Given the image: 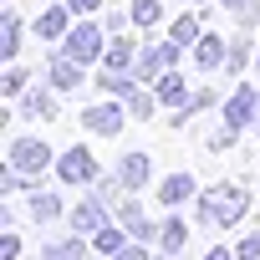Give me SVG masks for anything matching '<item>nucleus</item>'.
Returning <instances> with one entry per match:
<instances>
[{
  "mask_svg": "<svg viewBox=\"0 0 260 260\" xmlns=\"http://www.w3.org/2000/svg\"><path fill=\"white\" fill-rule=\"evenodd\" d=\"M184 240H189V224H184V219H164V224H158V245H164V255H179Z\"/></svg>",
  "mask_w": 260,
  "mask_h": 260,
  "instance_id": "412c9836",
  "label": "nucleus"
},
{
  "mask_svg": "<svg viewBox=\"0 0 260 260\" xmlns=\"http://www.w3.org/2000/svg\"><path fill=\"white\" fill-rule=\"evenodd\" d=\"M174 61H179V41H158V46L138 51V67H133V77H138V82H158V77H164Z\"/></svg>",
  "mask_w": 260,
  "mask_h": 260,
  "instance_id": "423d86ee",
  "label": "nucleus"
},
{
  "mask_svg": "<svg viewBox=\"0 0 260 260\" xmlns=\"http://www.w3.org/2000/svg\"><path fill=\"white\" fill-rule=\"evenodd\" d=\"M56 179H61L67 189H87V184H97V158H92L87 148H67V153L56 158Z\"/></svg>",
  "mask_w": 260,
  "mask_h": 260,
  "instance_id": "20e7f679",
  "label": "nucleus"
},
{
  "mask_svg": "<svg viewBox=\"0 0 260 260\" xmlns=\"http://www.w3.org/2000/svg\"><path fill=\"white\" fill-rule=\"evenodd\" d=\"M255 133H260V117H255Z\"/></svg>",
  "mask_w": 260,
  "mask_h": 260,
  "instance_id": "e433bc0d",
  "label": "nucleus"
},
{
  "mask_svg": "<svg viewBox=\"0 0 260 260\" xmlns=\"http://www.w3.org/2000/svg\"><path fill=\"white\" fill-rule=\"evenodd\" d=\"M204 260H240V255H235V250H209Z\"/></svg>",
  "mask_w": 260,
  "mask_h": 260,
  "instance_id": "72a5a7b5",
  "label": "nucleus"
},
{
  "mask_svg": "<svg viewBox=\"0 0 260 260\" xmlns=\"http://www.w3.org/2000/svg\"><path fill=\"white\" fill-rule=\"evenodd\" d=\"M122 102H127V112H133L138 122H148V117H153V107H164V102H158V92H143V87H133Z\"/></svg>",
  "mask_w": 260,
  "mask_h": 260,
  "instance_id": "5701e85b",
  "label": "nucleus"
},
{
  "mask_svg": "<svg viewBox=\"0 0 260 260\" xmlns=\"http://www.w3.org/2000/svg\"><path fill=\"white\" fill-rule=\"evenodd\" d=\"M102 61H107V72H133V67H138V51H133L127 36H117V41H107Z\"/></svg>",
  "mask_w": 260,
  "mask_h": 260,
  "instance_id": "4468645a",
  "label": "nucleus"
},
{
  "mask_svg": "<svg viewBox=\"0 0 260 260\" xmlns=\"http://www.w3.org/2000/svg\"><path fill=\"white\" fill-rule=\"evenodd\" d=\"M21 112H26V117H56L51 87H26V92H21Z\"/></svg>",
  "mask_w": 260,
  "mask_h": 260,
  "instance_id": "ddd939ff",
  "label": "nucleus"
},
{
  "mask_svg": "<svg viewBox=\"0 0 260 260\" xmlns=\"http://www.w3.org/2000/svg\"><path fill=\"white\" fill-rule=\"evenodd\" d=\"M153 260H174V255H153Z\"/></svg>",
  "mask_w": 260,
  "mask_h": 260,
  "instance_id": "c9c22d12",
  "label": "nucleus"
},
{
  "mask_svg": "<svg viewBox=\"0 0 260 260\" xmlns=\"http://www.w3.org/2000/svg\"><path fill=\"white\" fill-rule=\"evenodd\" d=\"M255 117H260V97H255L250 82H240V87L230 92V102H224V122H230V127H250Z\"/></svg>",
  "mask_w": 260,
  "mask_h": 260,
  "instance_id": "0eeeda50",
  "label": "nucleus"
},
{
  "mask_svg": "<svg viewBox=\"0 0 260 260\" xmlns=\"http://www.w3.org/2000/svg\"><path fill=\"white\" fill-rule=\"evenodd\" d=\"M112 219H117L127 235H133V240H143V245H148V240H158V224H148V214H143L133 199H117V204H112Z\"/></svg>",
  "mask_w": 260,
  "mask_h": 260,
  "instance_id": "6e6552de",
  "label": "nucleus"
},
{
  "mask_svg": "<svg viewBox=\"0 0 260 260\" xmlns=\"http://www.w3.org/2000/svg\"><path fill=\"white\" fill-rule=\"evenodd\" d=\"M158 199H164V204H184V199H194V179H189V174H169L164 189H158Z\"/></svg>",
  "mask_w": 260,
  "mask_h": 260,
  "instance_id": "aec40b11",
  "label": "nucleus"
},
{
  "mask_svg": "<svg viewBox=\"0 0 260 260\" xmlns=\"http://www.w3.org/2000/svg\"><path fill=\"white\" fill-rule=\"evenodd\" d=\"M102 224H112V219H107V199H97V194H87V199H82V204L72 209V230L92 240V235H97Z\"/></svg>",
  "mask_w": 260,
  "mask_h": 260,
  "instance_id": "1a4fd4ad",
  "label": "nucleus"
},
{
  "mask_svg": "<svg viewBox=\"0 0 260 260\" xmlns=\"http://www.w3.org/2000/svg\"><path fill=\"white\" fill-rule=\"evenodd\" d=\"M235 255H240V260H260V230H250V235L235 245Z\"/></svg>",
  "mask_w": 260,
  "mask_h": 260,
  "instance_id": "c85d7f7f",
  "label": "nucleus"
},
{
  "mask_svg": "<svg viewBox=\"0 0 260 260\" xmlns=\"http://www.w3.org/2000/svg\"><path fill=\"white\" fill-rule=\"evenodd\" d=\"M194 214H199L204 230H230L250 214V189L245 184H214L194 199Z\"/></svg>",
  "mask_w": 260,
  "mask_h": 260,
  "instance_id": "f257e3e1",
  "label": "nucleus"
},
{
  "mask_svg": "<svg viewBox=\"0 0 260 260\" xmlns=\"http://www.w3.org/2000/svg\"><path fill=\"white\" fill-rule=\"evenodd\" d=\"M224 56H230V46H224L219 36H199V41H194V61H199V67H209V72L219 67V72H224Z\"/></svg>",
  "mask_w": 260,
  "mask_h": 260,
  "instance_id": "dca6fc26",
  "label": "nucleus"
},
{
  "mask_svg": "<svg viewBox=\"0 0 260 260\" xmlns=\"http://www.w3.org/2000/svg\"><path fill=\"white\" fill-rule=\"evenodd\" d=\"M16 51H21V16H16V11H6V21H0V56L11 61Z\"/></svg>",
  "mask_w": 260,
  "mask_h": 260,
  "instance_id": "4be33fe9",
  "label": "nucleus"
},
{
  "mask_svg": "<svg viewBox=\"0 0 260 260\" xmlns=\"http://www.w3.org/2000/svg\"><path fill=\"white\" fill-rule=\"evenodd\" d=\"M153 92H158V102H164V107H174V112L189 102V87H184V77H179V72H164V77L153 82Z\"/></svg>",
  "mask_w": 260,
  "mask_h": 260,
  "instance_id": "f8f14e48",
  "label": "nucleus"
},
{
  "mask_svg": "<svg viewBox=\"0 0 260 260\" xmlns=\"http://www.w3.org/2000/svg\"><path fill=\"white\" fill-rule=\"evenodd\" d=\"M26 209H31V219H36V224H51V219L61 214V199H56L51 189H41V184H36V194H31V204H26Z\"/></svg>",
  "mask_w": 260,
  "mask_h": 260,
  "instance_id": "6ab92c4d",
  "label": "nucleus"
},
{
  "mask_svg": "<svg viewBox=\"0 0 260 260\" xmlns=\"http://www.w3.org/2000/svg\"><path fill=\"white\" fill-rule=\"evenodd\" d=\"M67 16H72V6H51V11H41V21H36L41 41H61V36H67Z\"/></svg>",
  "mask_w": 260,
  "mask_h": 260,
  "instance_id": "a211bd4d",
  "label": "nucleus"
},
{
  "mask_svg": "<svg viewBox=\"0 0 260 260\" xmlns=\"http://www.w3.org/2000/svg\"><path fill=\"white\" fill-rule=\"evenodd\" d=\"M204 107H214V87H199V92H189V102L174 112V122H189L194 112H204Z\"/></svg>",
  "mask_w": 260,
  "mask_h": 260,
  "instance_id": "b1692460",
  "label": "nucleus"
},
{
  "mask_svg": "<svg viewBox=\"0 0 260 260\" xmlns=\"http://www.w3.org/2000/svg\"><path fill=\"white\" fill-rule=\"evenodd\" d=\"M41 260H87V240L82 235H61L41 245Z\"/></svg>",
  "mask_w": 260,
  "mask_h": 260,
  "instance_id": "9b49d317",
  "label": "nucleus"
},
{
  "mask_svg": "<svg viewBox=\"0 0 260 260\" xmlns=\"http://www.w3.org/2000/svg\"><path fill=\"white\" fill-rule=\"evenodd\" d=\"M133 21L138 26H158L164 21V6H158V0H133Z\"/></svg>",
  "mask_w": 260,
  "mask_h": 260,
  "instance_id": "a878e982",
  "label": "nucleus"
},
{
  "mask_svg": "<svg viewBox=\"0 0 260 260\" xmlns=\"http://www.w3.org/2000/svg\"><path fill=\"white\" fill-rule=\"evenodd\" d=\"M0 260H21V240L16 235H0Z\"/></svg>",
  "mask_w": 260,
  "mask_h": 260,
  "instance_id": "2f4dec72",
  "label": "nucleus"
},
{
  "mask_svg": "<svg viewBox=\"0 0 260 260\" xmlns=\"http://www.w3.org/2000/svg\"><path fill=\"white\" fill-rule=\"evenodd\" d=\"M122 117H133L122 97H107V102H97V107H82V127H87V133H97V138L122 133Z\"/></svg>",
  "mask_w": 260,
  "mask_h": 260,
  "instance_id": "7ed1b4c3",
  "label": "nucleus"
},
{
  "mask_svg": "<svg viewBox=\"0 0 260 260\" xmlns=\"http://www.w3.org/2000/svg\"><path fill=\"white\" fill-rule=\"evenodd\" d=\"M235 133H240V127H230V122H224V127H214V138H209V148H214V153H224V148L235 143Z\"/></svg>",
  "mask_w": 260,
  "mask_h": 260,
  "instance_id": "c756f323",
  "label": "nucleus"
},
{
  "mask_svg": "<svg viewBox=\"0 0 260 260\" xmlns=\"http://www.w3.org/2000/svg\"><path fill=\"white\" fill-rule=\"evenodd\" d=\"M26 82H31V72H26V67H11L0 87H6V97H21V92H26Z\"/></svg>",
  "mask_w": 260,
  "mask_h": 260,
  "instance_id": "cd10ccee",
  "label": "nucleus"
},
{
  "mask_svg": "<svg viewBox=\"0 0 260 260\" xmlns=\"http://www.w3.org/2000/svg\"><path fill=\"white\" fill-rule=\"evenodd\" d=\"M117 179H122L127 189H148V179H153V164H148V153H122V164H117Z\"/></svg>",
  "mask_w": 260,
  "mask_h": 260,
  "instance_id": "9d476101",
  "label": "nucleus"
},
{
  "mask_svg": "<svg viewBox=\"0 0 260 260\" xmlns=\"http://www.w3.org/2000/svg\"><path fill=\"white\" fill-rule=\"evenodd\" d=\"M245 61H250V41L235 36V41H230V56H224V72H245Z\"/></svg>",
  "mask_w": 260,
  "mask_h": 260,
  "instance_id": "bb28decb",
  "label": "nucleus"
},
{
  "mask_svg": "<svg viewBox=\"0 0 260 260\" xmlns=\"http://www.w3.org/2000/svg\"><path fill=\"white\" fill-rule=\"evenodd\" d=\"M224 6H230V11H245V6H250V0H224Z\"/></svg>",
  "mask_w": 260,
  "mask_h": 260,
  "instance_id": "f704fd0d",
  "label": "nucleus"
},
{
  "mask_svg": "<svg viewBox=\"0 0 260 260\" xmlns=\"http://www.w3.org/2000/svg\"><path fill=\"white\" fill-rule=\"evenodd\" d=\"M51 87H56V92H77V87H82V61L56 56V61H51Z\"/></svg>",
  "mask_w": 260,
  "mask_h": 260,
  "instance_id": "f3484780",
  "label": "nucleus"
},
{
  "mask_svg": "<svg viewBox=\"0 0 260 260\" xmlns=\"http://www.w3.org/2000/svg\"><path fill=\"white\" fill-rule=\"evenodd\" d=\"M112 260H153V255L143 250V240H127V245H122V250H117Z\"/></svg>",
  "mask_w": 260,
  "mask_h": 260,
  "instance_id": "7c9ffc66",
  "label": "nucleus"
},
{
  "mask_svg": "<svg viewBox=\"0 0 260 260\" xmlns=\"http://www.w3.org/2000/svg\"><path fill=\"white\" fill-rule=\"evenodd\" d=\"M107 51V41H102V26H77V31H67L61 36V56H72V61H97Z\"/></svg>",
  "mask_w": 260,
  "mask_h": 260,
  "instance_id": "39448f33",
  "label": "nucleus"
},
{
  "mask_svg": "<svg viewBox=\"0 0 260 260\" xmlns=\"http://www.w3.org/2000/svg\"><path fill=\"white\" fill-rule=\"evenodd\" d=\"M51 164H56L51 143H41V138H16V143H11V169H21L26 179H41Z\"/></svg>",
  "mask_w": 260,
  "mask_h": 260,
  "instance_id": "f03ea898",
  "label": "nucleus"
},
{
  "mask_svg": "<svg viewBox=\"0 0 260 260\" xmlns=\"http://www.w3.org/2000/svg\"><path fill=\"white\" fill-rule=\"evenodd\" d=\"M169 41H179V46H194V41H199V16H179Z\"/></svg>",
  "mask_w": 260,
  "mask_h": 260,
  "instance_id": "393cba45",
  "label": "nucleus"
},
{
  "mask_svg": "<svg viewBox=\"0 0 260 260\" xmlns=\"http://www.w3.org/2000/svg\"><path fill=\"white\" fill-rule=\"evenodd\" d=\"M67 6H72V16H92V11L102 6V0H67Z\"/></svg>",
  "mask_w": 260,
  "mask_h": 260,
  "instance_id": "473e14b6",
  "label": "nucleus"
},
{
  "mask_svg": "<svg viewBox=\"0 0 260 260\" xmlns=\"http://www.w3.org/2000/svg\"><path fill=\"white\" fill-rule=\"evenodd\" d=\"M127 240H133V235H127V230H122V224H117V219H112V224H102V230H97V235H92V250H97V255H107V260H112V255H117V250H122V245H127Z\"/></svg>",
  "mask_w": 260,
  "mask_h": 260,
  "instance_id": "2eb2a0df",
  "label": "nucleus"
}]
</instances>
